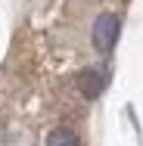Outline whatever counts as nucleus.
<instances>
[{"instance_id":"2","label":"nucleus","mask_w":143,"mask_h":146,"mask_svg":"<svg viewBox=\"0 0 143 146\" xmlns=\"http://www.w3.org/2000/svg\"><path fill=\"white\" fill-rule=\"evenodd\" d=\"M106 87V75L100 72V68H84L81 75H78V90L84 93L87 100H93V96H100V90Z\"/></svg>"},{"instance_id":"3","label":"nucleus","mask_w":143,"mask_h":146,"mask_svg":"<svg viewBox=\"0 0 143 146\" xmlns=\"http://www.w3.org/2000/svg\"><path fill=\"white\" fill-rule=\"evenodd\" d=\"M47 146H81L78 143V134L69 131V127H53L47 134Z\"/></svg>"},{"instance_id":"1","label":"nucleus","mask_w":143,"mask_h":146,"mask_svg":"<svg viewBox=\"0 0 143 146\" xmlns=\"http://www.w3.org/2000/svg\"><path fill=\"white\" fill-rule=\"evenodd\" d=\"M118 31H121V22H118V16L112 13H103L96 22H93V47L100 50V53H109L115 47V40H118Z\"/></svg>"}]
</instances>
